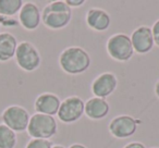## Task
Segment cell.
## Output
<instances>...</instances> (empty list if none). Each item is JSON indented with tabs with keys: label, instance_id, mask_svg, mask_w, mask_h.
Listing matches in <instances>:
<instances>
[{
	"label": "cell",
	"instance_id": "obj_4",
	"mask_svg": "<svg viewBox=\"0 0 159 148\" xmlns=\"http://www.w3.org/2000/svg\"><path fill=\"white\" fill-rule=\"evenodd\" d=\"M107 51L117 61H128L132 58L134 49L131 38L125 34H116L107 43Z\"/></svg>",
	"mask_w": 159,
	"mask_h": 148
},
{
	"label": "cell",
	"instance_id": "obj_23",
	"mask_svg": "<svg viewBox=\"0 0 159 148\" xmlns=\"http://www.w3.org/2000/svg\"><path fill=\"white\" fill-rule=\"evenodd\" d=\"M69 148H86V147L84 145H81V144H73Z\"/></svg>",
	"mask_w": 159,
	"mask_h": 148
},
{
	"label": "cell",
	"instance_id": "obj_8",
	"mask_svg": "<svg viewBox=\"0 0 159 148\" xmlns=\"http://www.w3.org/2000/svg\"><path fill=\"white\" fill-rule=\"evenodd\" d=\"M141 121L130 115H119L111 120L109 124V132L117 138H126L136 132L137 125Z\"/></svg>",
	"mask_w": 159,
	"mask_h": 148
},
{
	"label": "cell",
	"instance_id": "obj_25",
	"mask_svg": "<svg viewBox=\"0 0 159 148\" xmlns=\"http://www.w3.org/2000/svg\"><path fill=\"white\" fill-rule=\"evenodd\" d=\"M51 148H64L63 146H61V145H55V146H52Z\"/></svg>",
	"mask_w": 159,
	"mask_h": 148
},
{
	"label": "cell",
	"instance_id": "obj_12",
	"mask_svg": "<svg viewBox=\"0 0 159 148\" xmlns=\"http://www.w3.org/2000/svg\"><path fill=\"white\" fill-rule=\"evenodd\" d=\"M60 105H61V101L58 96L51 93H44L36 98L35 109L37 113H43V114L52 117L58 113Z\"/></svg>",
	"mask_w": 159,
	"mask_h": 148
},
{
	"label": "cell",
	"instance_id": "obj_2",
	"mask_svg": "<svg viewBox=\"0 0 159 148\" xmlns=\"http://www.w3.org/2000/svg\"><path fill=\"white\" fill-rule=\"evenodd\" d=\"M72 10L66 1H53L44 8L42 13L43 23L51 29H60L70 23Z\"/></svg>",
	"mask_w": 159,
	"mask_h": 148
},
{
	"label": "cell",
	"instance_id": "obj_13",
	"mask_svg": "<svg viewBox=\"0 0 159 148\" xmlns=\"http://www.w3.org/2000/svg\"><path fill=\"white\" fill-rule=\"evenodd\" d=\"M86 23L91 29L97 32H104L110 26V16L106 11L97 8L89 10L86 14Z\"/></svg>",
	"mask_w": 159,
	"mask_h": 148
},
{
	"label": "cell",
	"instance_id": "obj_17",
	"mask_svg": "<svg viewBox=\"0 0 159 148\" xmlns=\"http://www.w3.org/2000/svg\"><path fill=\"white\" fill-rule=\"evenodd\" d=\"M23 7L22 0H0V16H13Z\"/></svg>",
	"mask_w": 159,
	"mask_h": 148
},
{
	"label": "cell",
	"instance_id": "obj_18",
	"mask_svg": "<svg viewBox=\"0 0 159 148\" xmlns=\"http://www.w3.org/2000/svg\"><path fill=\"white\" fill-rule=\"evenodd\" d=\"M51 143L48 139H42V138H33L29 144L26 148H51Z\"/></svg>",
	"mask_w": 159,
	"mask_h": 148
},
{
	"label": "cell",
	"instance_id": "obj_1",
	"mask_svg": "<svg viewBox=\"0 0 159 148\" xmlns=\"http://www.w3.org/2000/svg\"><path fill=\"white\" fill-rule=\"evenodd\" d=\"M60 65L68 74H81L91 66L89 55L80 47H69L60 55Z\"/></svg>",
	"mask_w": 159,
	"mask_h": 148
},
{
	"label": "cell",
	"instance_id": "obj_24",
	"mask_svg": "<svg viewBox=\"0 0 159 148\" xmlns=\"http://www.w3.org/2000/svg\"><path fill=\"white\" fill-rule=\"evenodd\" d=\"M155 92H156V95L159 97V81L157 82V84H156V87H155Z\"/></svg>",
	"mask_w": 159,
	"mask_h": 148
},
{
	"label": "cell",
	"instance_id": "obj_22",
	"mask_svg": "<svg viewBox=\"0 0 159 148\" xmlns=\"http://www.w3.org/2000/svg\"><path fill=\"white\" fill-rule=\"evenodd\" d=\"M124 148H145V146L142 143H139V141H133V143L128 144Z\"/></svg>",
	"mask_w": 159,
	"mask_h": 148
},
{
	"label": "cell",
	"instance_id": "obj_19",
	"mask_svg": "<svg viewBox=\"0 0 159 148\" xmlns=\"http://www.w3.org/2000/svg\"><path fill=\"white\" fill-rule=\"evenodd\" d=\"M0 24H2L3 26H16L19 24L18 21L13 19L12 16H0Z\"/></svg>",
	"mask_w": 159,
	"mask_h": 148
},
{
	"label": "cell",
	"instance_id": "obj_5",
	"mask_svg": "<svg viewBox=\"0 0 159 148\" xmlns=\"http://www.w3.org/2000/svg\"><path fill=\"white\" fill-rule=\"evenodd\" d=\"M16 59L19 66L25 71H34L40 64V56L37 49L29 42L18 45L16 50Z\"/></svg>",
	"mask_w": 159,
	"mask_h": 148
},
{
	"label": "cell",
	"instance_id": "obj_7",
	"mask_svg": "<svg viewBox=\"0 0 159 148\" xmlns=\"http://www.w3.org/2000/svg\"><path fill=\"white\" fill-rule=\"evenodd\" d=\"M2 120L5 125L14 132H22L26 130L30 122V114L23 107L10 106L3 111Z\"/></svg>",
	"mask_w": 159,
	"mask_h": 148
},
{
	"label": "cell",
	"instance_id": "obj_11",
	"mask_svg": "<svg viewBox=\"0 0 159 148\" xmlns=\"http://www.w3.org/2000/svg\"><path fill=\"white\" fill-rule=\"evenodd\" d=\"M19 19H20V23L24 29H29V31H33V29H37L39 25L42 14H40L37 6L32 2H27L23 5L22 9L20 10Z\"/></svg>",
	"mask_w": 159,
	"mask_h": 148
},
{
	"label": "cell",
	"instance_id": "obj_15",
	"mask_svg": "<svg viewBox=\"0 0 159 148\" xmlns=\"http://www.w3.org/2000/svg\"><path fill=\"white\" fill-rule=\"evenodd\" d=\"M16 38L10 33L0 34V61H8L16 56Z\"/></svg>",
	"mask_w": 159,
	"mask_h": 148
},
{
	"label": "cell",
	"instance_id": "obj_21",
	"mask_svg": "<svg viewBox=\"0 0 159 148\" xmlns=\"http://www.w3.org/2000/svg\"><path fill=\"white\" fill-rule=\"evenodd\" d=\"M85 1L84 0H66V3L69 6V7H80V6H82Z\"/></svg>",
	"mask_w": 159,
	"mask_h": 148
},
{
	"label": "cell",
	"instance_id": "obj_6",
	"mask_svg": "<svg viewBox=\"0 0 159 148\" xmlns=\"http://www.w3.org/2000/svg\"><path fill=\"white\" fill-rule=\"evenodd\" d=\"M84 109L85 104L81 98L77 96H71L61 102L57 115L64 123H72L84 114Z\"/></svg>",
	"mask_w": 159,
	"mask_h": 148
},
{
	"label": "cell",
	"instance_id": "obj_10",
	"mask_svg": "<svg viewBox=\"0 0 159 148\" xmlns=\"http://www.w3.org/2000/svg\"><path fill=\"white\" fill-rule=\"evenodd\" d=\"M131 42L133 49L137 53H146L150 51L155 44L152 29L148 26H141L136 29L131 36Z\"/></svg>",
	"mask_w": 159,
	"mask_h": 148
},
{
	"label": "cell",
	"instance_id": "obj_9",
	"mask_svg": "<svg viewBox=\"0 0 159 148\" xmlns=\"http://www.w3.org/2000/svg\"><path fill=\"white\" fill-rule=\"evenodd\" d=\"M118 85V80L112 73H102L92 84V92L95 97L102 98L110 96L115 92Z\"/></svg>",
	"mask_w": 159,
	"mask_h": 148
},
{
	"label": "cell",
	"instance_id": "obj_16",
	"mask_svg": "<svg viewBox=\"0 0 159 148\" xmlns=\"http://www.w3.org/2000/svg\"><path fill=\"white\" fill-rule=\"evenodd\" d=\"M16 145V132L5 124H0V148H14Z\"/></svg>",
	"mask_w": 159,
	"mask_h": 148
},
{
	"label": "cell",
	"instance_id": "obj_14",
	"mask_svg": "<svg viewBox=\"0 0 159 148\" xmlns=\"http://www.w3.org/2000/svg\"><path fill=\"white\" fill-rule=\"evenodd\" d=\"M110 106L106 100L102 98L93 97L87 100L85 104L84 113L93 120H100L108 114Z\"/></svg>",
	"mask_w": 159,
	"mask_h": 148
},
{
	"label": "cell",
	"instance_id": "obj_3",
	"mask_svg": "<svg viewBox=\"0 0 159 148\" xmlns=\"http://www.w3.org/2000/svg\"><path fill=\"white\" fill-rule=\"evenodd\" d=\"M26 130L33 138L48 139L57 133V122L51 115L36 113L30 118Z\"/></svg>",
	"mask_w": 159,
	"mask_h": 148
},
{
	"label": "cell",
	"instance_id": "obj_20",
	"mask_svg": "<svg viewBox=\"0 0 159 148\" xmlns=\"http://www.w3.org/2000/svg\"><path fill=\"white\" fill-rule=\"evenodd\" d=\"M152 37H154V43L157 46H159V20L154 24V26L152 29Z\"/></svg>",
	"mask_w": 159,
	"mask_h": 148
}]
</instances>
